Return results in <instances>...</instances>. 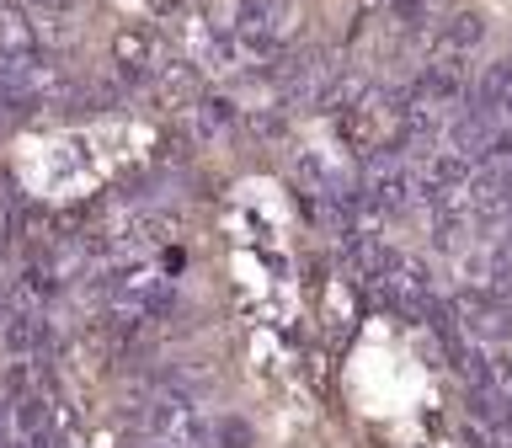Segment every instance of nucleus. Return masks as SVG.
<instances>
[{
	"mask_svg": "<svg viewBox=\"0 0 512 448\" xmlns=\"http://www.w3.org/2000/svg\"><path fill=\"white\" fill-rule=\"evenodd\" d=\"M208 422H214V416L203 411V400L155 395L150 406H144V438L155 448H208Z\"/></svg>",
	"mask_w": 512,
	"mask_h": 448,
	"instance_id": "f257e3e1",
	"label": "nucleus"
},
{
	"mask_svg": "<svg viewBox=\"0 0 512 448\" xmlns=\"http://www.w3.org/2000/svg\"><path fill=\"white\" fill-rule=\"evenodd\" d=\"M0 336H6V347H11L22 363H38V358H48V347H54V331H48L43 310H16V315H6Z\"/></svg>",
	"mask_w": 512,
	"mask_h": 448,
	"instance_id": "f03ea898",
	"label": "nucleus"
},
{
	"mask_svg": "<svg viewBox=\"0 0 512 448\" xmlns=\"http://www.w3.org/2000/svg\"><path fill=\"white\" fill-rule=\"evenodd\" d=\"M0 59H43V38L27 16L0 11Z\"/></svg>",
	"mask_w": 512,
	"mask_h": 448,
	"instance_id": "7ed1b4c3",
	"label": "nucleus"
},
{
	"mask_svg": "<svg viewBox=\"0 0 512 448\" xmlns=\"http://www.w3.org/2000/svg\"><path fill=\"white\" fill-rule=\"evenodd\" d=\"M480 38H486V22H480L475 11H459V16H448V27H443V54H470Z\"/></svg>",
	"mask_w": 512,
	"mask_h": 448,
	"instance_id": "20e7f679",
	"label": "nucleus"
},
{
	"mask_svg": "<svg viewBox=\"0 0 512 448\" xmlns=\"http://www.w3.org/2000/svg\"><path fill=\"white\" fill-rule=\"evenodd\" d=\"M208 448H256V427L246 416H214L208 422Z\"/></svg>",
	"mask_w": 512,
	"mask_h": 448,
	"instance_id": "39448f33",
	"label": "nucleus"
},
{
	"mask_svg": "<svg viewBox=\"0 0 512 448\" xmlns=\"http://www.w3.org/2000/svg\"><path fill=\"white\" fill-rule=\"evenodd\" d=\"M230 118H235V107L214 96V102H203V107H198V134H219V128L230 123Z\"/></svg>",
	"mask_w": 512,
	"mask_h": 448,
	"instance_id": "423d86ee",
	"label": "nucleus"
},
{
	"mask_svg": "<svg viewBox=\"0 0 512 448\" xmlns=\"http://www.w3.org/2000/svg\"><path fill=\"white\" fill-rule=\"evenodd\" d=\"M0 448H16V432H11V406L0 400Z\"/></svg>",
	"mask_w": 512,
	"mask_h": 448,
	"instance_id": "0eeeda50",
	"label": "nucleus"
},
{
	"mask_svg": "<svg viewBox=\"0 0 512 448\" xmlns=\"http://www.w3.org/2000/svg\"><path fill=\"white\" fill-rule=\"evenodd\" d=\"M32 6H48V11H64L70 0H32Z\"/></svg>",
	"mask_w": 512,
	"mask_h": 448,
	"instance_id": "6e6552de",
	"label": "nucleus"
},
{
	"mask_svg": "<svg viewBox=\"0 0 512 448\" xmlns=\"http://www.w3.org/2000/svg\"><path fill=\"white\" fill-rule=\"evenodd\" d=\"M0 11H6V0H0Z\"/></svg>",
	"mask_w": 512,
	"mask_h": 448,
	"instance_id": "1a4fd4ad",
	"label": "nucleus"
},
{
	"mask_svg": "<svg viewBox=\"0 0 512 448\" xmlns=\"http://www.w3.org/2000/svg\"><path fill=\"white\" fill-rule=\"evenodd\" d=\"M390 6H395V0H390Z\"/></svg>",
	"mask_w": 512,
	"mask_h": 448,
	"instance_id": "9d476101",
	"label": "nucleus"
}]
</instances>
